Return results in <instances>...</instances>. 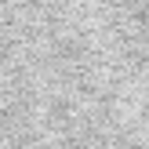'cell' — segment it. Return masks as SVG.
Masks as SVG:
<instances>
[{
	"mask_svg": "<svg viewBox=\"0 0 149 149\" xmlns=\"http://www.w3.org/2000/svg\"><path fill=\"white\" fill-rule=\"evenodd\" d=\"M0 149H149V4H0Z\"/></svg>",
	"mask_w": 149,
	"mask_h": 149,
	"instance_id": "obj_1",
	"label": "cell"
}]
</instances>
